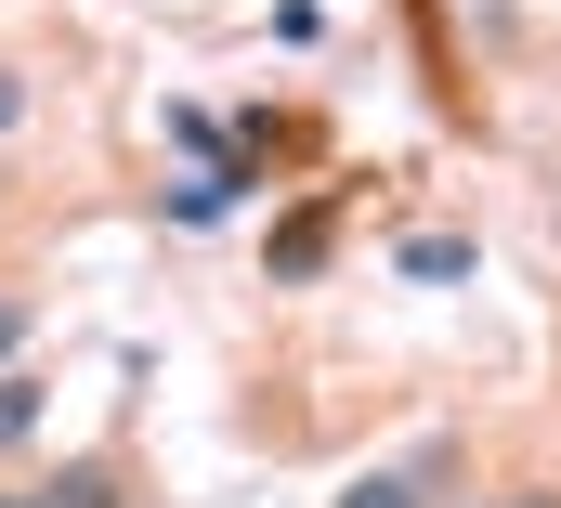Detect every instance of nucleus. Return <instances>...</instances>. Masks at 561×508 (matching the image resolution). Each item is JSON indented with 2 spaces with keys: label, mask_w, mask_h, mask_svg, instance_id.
I'll return each mask as SVG.
<instances>
[{
  "label": "nucleus",
  "mask_w": 561,
  "mask_h": 508,
  "mask_svg": "<svg viewBox=\"0 0 561 508\" xmlns=\"http://www.w3.org/2000/svg\"><path fill=\"white\" fill-rule=\"evenodd\" d=\"M236 183H249V170H196V183H170V222H222Z\"/></svg>",
  "instance_id": "4"
},
{
  "label": "nucleus",
  "mask_w": 561,
  "mask_h": 508,
  "mask_svg": "<svg viewBox=\"0 0 561 508\" xmlns=\"http://www.w3.org/2000/svg\"><path fill=\"white\" fill-rule=\"evenodd\" d=\"M392 261H405L419 287H470V261H483V249H470V235H405Z\"/></svg>",
  "instance_id": "2"
},
{
  "label": "nucleus",
  "mask_w": 561,
  "mask_h": 508,
  "mask_svg": "<svg viewBox=\"0 0 561 508\" xmlns=\"http://www.w3.org/2000/svg\"><path fill=\"white\" fill-rule=\"evenodd\" d=\"M13 118H26V79H13V66H0V130H13Z\"/></svg>",
  "instance_id": "8"
},
{
  "label": "nucleus",
  "mask_w": 561,
  "mask_h": 508,
  "mask_svg": "<svg viewBox=\"0 0 561 508\" xmlns=\"http://www.w3.org/2000/svg\"><path fill=\"white\" fill-rule=\"evenodd\" d=\"M26 326H39V313H26V300H0V353H13V339H26Z\"/></svg>",
  "instance_id": "7"
},
{
  "label": "nucleus",
  "mask_w": 561,
  "mask_h": 508,
  "mask_svg": "<svg viewBox=\"0 0 561 508\" xmlns=\"http://www.w3.org/2000/svg\"><path fill=\"white\" fill-rule=\"evenodd\" d=\"M262 261H275V287H300V274L327 261V209H287V222H275V249H262Z\"/></svg>",
  "instance_id": "1"
},
{
  "label": "nucleus",
  "mask_w": 561,
  "mask_h": 508,
  "mask_svg": "<svg viewBox=\"0 0 561 508\" xmlns=\"http://www.w3.org/2000/svg\"><path fill=\"white\" fill-rule=\"evenodd\" d=\"M431 483H444V457H419V470H379V483H353L340 508H431Z\"/></svg>",
  "instance_id": "3"
},
{
  "label": "nucleus",
  "mask_w": 561,
  "mask_h": 508,
  "mask_svg": "<svg viewBox=\"0 0 561 508\" xmlns=\"http://www.w3.org/2000/svg\"><path fill=\"white\" fill-rule=\"evenodd\" d=\"M496 508H561V496H496Z\"/></svg>",
  "instance_id": "9"
},
{
  "label": "nucleus",
  "mask_w": 561,
  "mask_h": 508,
  "mask_svg": "<svg viewBox=\"0 0 561 508\" xmlns=\"http://www.w3.org/2000/svg\"><path fill=\"white\" fill-rule=\"evenodd\" d=\"M39 508H118V470H53Z\"/></svg>",
  "instance_id": "6"
},
{
  "label": "nucleus",
  "mask_w": 561,
  "mask_h": 508,
  "mask_svg": "<svg viewBox=\"0 0 561 508\" xmlns=\"http://www.w3.org/2000/svg\"><path fill=\"white\" fill-rule=\"evenodd\" d=\"M0 508H39V496H0Z\"/></svg>",
  "instance_id": "10"
},
{
  "label": "nucleus",
  "mask_w": 561,
  "mask_h": 508,
  "mask_svg": "<svg viewBox=\"0 0 561 508\" xmlns=\"http://www.w3.org/2000/svg\"><path fill=\"white\" fill-rule=\"evenodd\" d=\"M39 404H53V391H39V379H13V366H0V457H13V443H39Z\"/></svg>",
  "instance_id": "5"
}]
</instances>
